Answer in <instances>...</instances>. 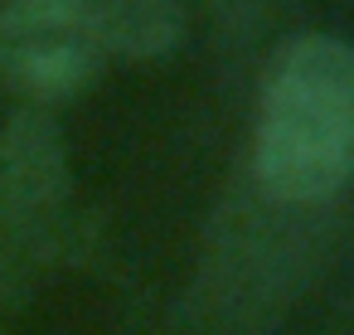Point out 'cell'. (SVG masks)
Returning a JSON list of instances; mask_svg holds the SVG:
<instances>
[{
    "instance_id": "obj_1",
    "label": "cell",
    "mask_w": 354,
    "mask_h": 335,
    "mask_svg": "<svg viewBox=\"0 0 354 335\" xmlns=\"http://www.w3.org/2000/svg\"><path fill=\"white\" fill-rule=\"evenodd\" d=\"M354 170V54L330 30L277 39L257 83L243 175L301 209H335Z\"/></svg>"
},
{
    "instance_id": "obj_2",
    "label": "cell",
    "mask_w": 354,
    "mask_h": 335,
    "mask_svg": "<svg viewBox=\"0 0 354 335\" xmlns=\"http://www.w3.org/2000/svg\"><path fill=\"white\" fill-rule=\"evenodd\" d=\"M330 214L262 194L238 165L199 233V325L209 335H272L320 277Z\"/></svg>"
},
{
    "instance_id": "obj_3",
    "label": "cell",
    "mask_w": 354,
    "mask_h": 335,
    "mask_svg": "<svg viewBox=\"0 0 354 335\" xmlns=\"http://www.w3.org/2000/svg\"><path fill=\"white\" fill-rule=\"evenodd\" d=\"M73 224V165L49 107L15 102L0 117V253L44 257Z\"/></svg>"
},
{
    "instance_id": "obj_4",
    "label": "cell",
    "mask_w": 354,
    "mask_h": 335,
    "mask_svg": "<svg viewBox=\"0 0 354 335\" xmlns=\"http://www.w3.org/2000/svg\"><path fill=\"white\" fill-rule=\"evenodd\" d=\"M107 54L88 0H0V88L54 107L97 83Z\"/></svg>"
},
{
    "instance_id": "obj_5",
    "label": "cell",
    "mask_w": 354,
    "mask_h": 335,
    "mask_svg": "<svg viewBox=\"0 0 354 335\" xmlns=\"http://www.w3.org/2000/svg\"><path fill=\"white\" fill-rule=\"evenodd\" d=\"M88 6L102 54L122 64H160L180 54L194 20L185 0H88Z\"/></svg>"
},
{
    "instance_id": "obj_6",
    "label": "cell",
    "mask_w": 354,
    "mask_h": 335,
    "mask_svg": "<svg viewBox=\"0 0 354 335\" xmlns=\"http://www.w3.org/2000/svg\"><path fill=\"white\" fill-rule=\"evenodd\" d=\"M185 6H189V15L199 10V20L209 25V35L223 49L243 54L267 35V20H272L277 0H185Z\"/></svg>"
}]
</instances>
